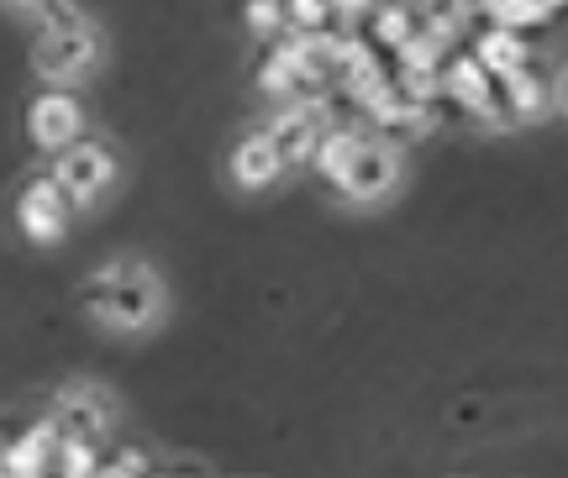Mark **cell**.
<instances>
[{"mask_svg":"<svg viewBox=\"0 0 568 478\" xmlns=\"http://www.w3.org/2000/svg\"><path fill=\"white\" fill-rule=\"evenodd\" d=\"M416 27H422V17H416V6H410V0H379V6L368 11V21H364L368 42H374L379 53H395Z\"/></svg>","mask_w":568,"mask_h":478,"instance_id":"9","label":"cell"},{"mask_svg":"<svg viewBox=\"0 0 568 478\" xmlns=\"http://www.w3.org/2000/svg\"><path fill=\"white\" fill-rule=\"evenodd\" d=\"M395 184H400V148L385 132H368L353 163L343 169V180H337V195L353 200V205H368V200H385Z\"/></svg>","mask_w":568,"mask_h":478,"instance_id":"3","label":"cell"},{"mask_svg":"<svg viewBox=\"0 0 568 478\" xmlns=\"http://www.w3.org/2000/svg\"><path fill=\"white\" fill-rule=\"evenodd\" d=\"M48 174L63 184V195H69L74 211H90V205L111 190V180H116V159L105 153L101 142L80 138V142H69L63 153H53V169H48Z\"/></svg>","mask_w":568,"mask_h":478,"instance_id":"2","label":"cell"},{"mask_svg":"<svg viewBox=\"0 0 568 478\" xmlns=\"http://www.w3.org/2000/svg\"><path fill=\"white\" fill-rule=\"evenodd\" d=\"M6 6H17V11H32V17H38L42 6H53V0H6Z\"/></svg>","mask_w":568,"mask_h":478,"instance_id":"15","label":"cell"},{"mask_svg":"<svg viewBox=\"0 0 568 478\" xmlns=\"http://www.w3.org/2000/svg\"><path fill=\"white\" fill-rule=\"evenodd\" d=\"M284 169H290V163H284L280 142L268 138L264 126H258V132H247V138L232 148V174H237L243 190H264V184L280 180Z\"/></svg>","mask_w":568,"mask_h":478,"instance_id":"8","label":"cell"},{"mask_svg":"<svg viewBox=\"0 0 568 478\" xmlns=\"http://www.w3.org/2000/svg\"><path fill=\"white\" fill-rule=\"evenodd\" d=\"M69 216H74V205H69V195H63V184L53 180V174L27 180V190H21V200H17V221H21L27 237L32 242H59L63 226H69Z\"/></svg>","mask_w":568,"mask_h":478,"instance_id":"6","label":"cell"},{"mask_svg":"<svg viewBox=\"0 0 568 478\" xmlns=\"http://www.w3.org/2000/svg\"><path fill=\"white\" fill-rule=\"evenodd\" d=\"M552 17H558V11H552L548 0H495V11H489V21L516 27V32H542Z\"/></svg>","mask_w":568,"mask_h":478,"instance_id":"11","label":"cell"},{"mask_svg":"<svg viewBox=\"0 0 568 478\" xmlns=\"http://www.w3.org/2000/svg\"><path fill=\"white\" fill-rule=\"evenodd\" d=\"M290 32H326L332 27V0H284Z\"/></svg>","mask_w":568,"mask_h":478,"instance_id":"13","label":"cell"},{"mask_svg":"<svg viewBox=\"0 0 568 478\" xmlns=\"http://www.w3.org/2000/svg\"><path fill=\"white\" fill-rule=\"evenodd\" d=\"M468 53L485 63L495 80H506V74H516V69H527L531 63V42H527V32H516V27L485 21V27L468 38Z\"/></svg>","mask_w":568,"mask_h":478,"instance_id":"7","label":"cell"},{"mask_svg":"<svg viewBox=\"0 0 568 478\" xmlns=\"http://www.w3.org/2000/svg\"><path fill=\"white\" fill-rule=\"evenodd\" d=\"M443 100L447 105H458V111L474 116V121H510L506 90H500V80H495L474 53H447V63H443Z\"/></svg>","mask_w":568,"mask_h":478,"instance_id":"1","label":"cell"},{"mask_svg":"<svg viewBox=\"0 0 568 478\" xmlns=\"http://www.w3.org/2000/svg\"><path fill=\"white\" fill-rule=\"evenodd\" d=\"M379 0H332V27H347V32H364L368 11H374Z\"/></svg>","mask_w":568,"mask_h":478,"instance_id":"14","label":"cell"},{"mask_svg":"<svg viewBox=\"0 0 568 478\" xmlns=\"http://www.w3.org/2000/svg\"><path fill=\"white\" fill-rule=\"evenodd\" d=\"M500 90H506V105H510V121H527V116H542L552 100V84L537 74V69H516V74H506L500 80Z\"/></svg>","mask_w":568,"mask_h":478,"instance_id":"10","label":"cell"},{"mask_svg":"<svg viewBox=\"0 0 568 478\" xmlns=\"http://www.w3.org/2000/svg\"><path fill=\"white\" fill-rule=\"evenodd\" d=\"M552 100H558V105H568V69L558 74V84H552Z\"/></svg>","mask_w":568,"mask_h":478,"instance_id":"16","label":"cell"},{"mask_svg":"<svg viewBox=\"0 0 568 478\" xmlns=\"http://www.w3.org/2000/svg\"><path fill=\"white\" fill-rule=\"evenodd\" d=\"M243 21H247V32L264 42H280L284 32H290V11H284V0H247L243 6Z\"/></svg>","mask_w":568,"mask_h":478,"instance_id":"12","label":"cell"},{"mask_svg":"<svg viewBox=\"0 0 568 478\" xmlns=\"http://www.w3.org/2000/svg\"><path fill=\"white\" fill-rule=\"evenodd\" d=\"M95 53H101V42H95V27L80 21V27H63V32H38V74L48 84H74L95 69Z\"/></svg>","mask_w":568,"mask_h":478,"instance_id":"4","label":"cell"},{"mask_svg":"<svg viewBox=\"0 0 568 478\" xmlns=\"http://www.w3.org/2000/svg\"><path fill=\"white\" fill-rule=\"evenodd\" d=\"M27 132H32V142H38L48 159H53V153H63L69 142H80L84 138V105H80V95H74L69 84H48V90L32 100V111H27Z\"/></svg>","mask_w":568,"mask_h":478,"instance_id":"5","label":"cell"}]
</instances>
